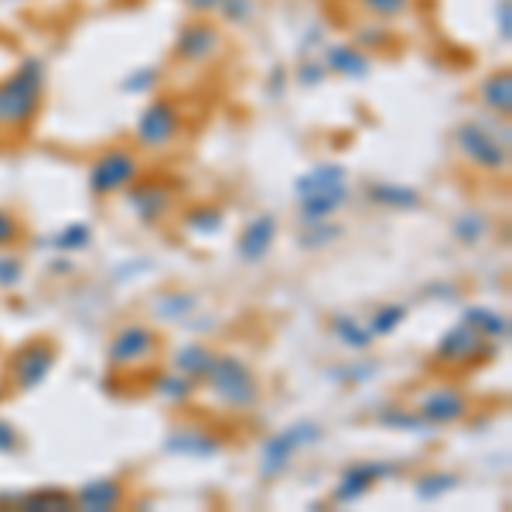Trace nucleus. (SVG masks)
Instances as JSON below:
<instances>
[{
    "mask_svg": "<svg viewBox=\"0 0 512 512\" xmlns=\"http://www.w3.org/2000/svg\"><path fill=\"white\" fill-rule=\"evenodd\" d=\"M41 93H45V62L24 59L7 82H0V127L28 130L41 110Z\"/></svg>",
    "mask_w": 512,
    "mask_h": 512,
    "instance_id": "1",
    "label": "nucleus"
},
{
    "mask_svg": "<svg viewBox=\"0 0 512 512\" xmlns=\"http://www.w3.org/2000/svg\"><path fill=\"white\" fill-rule=\"evenodd\" d=\"M297 192V216L301 222H325L332 219L345 202H349V181H345V168L335 161H325L318 168H311L308 175L294 181Z\"/></svg>",
    "mask_w": 512,
    "mask_h": 512,
    "instance_id": "2",
    "label": "nucleus"
},
{
    "mask_svg": "<svg viewBox=\"0 0 512 512\" xmlns=\"http://www.w3.org/2000/svg\"><path fill=\"white\" fill-rule=\"evenodd\" d=\"M202 383L219 407L236 410V414L253 410L260 403V383H256L253 369L233 352H216V359H212L209 373L202 376Z\"/></svg>",
    "mask_w": 512,
    "mask_h": 512,
    "instance_id": "3",
    "label": "nucleus"
},
{
    "mask_svg": "<svg viewBox=\"0 0 512 512\" xmlns=\"http://www.w3.org/2000/svg\"><path fill=\"white\" fill-rule=\"evenodd\" d=\"M321 441V427L311 420H297V424L284 427L280 434H270L260 448V478L263 482H274L291 468V461L297 458V451L311 448Z\"/></svg>",
    "mask_w": 512,
    "mask_h": 512,
    "instance_id": "4",
    "label": "nucleus"
},
{
    "mask_svg": "<svg viewBox=\"0 0 512 512\" xmlns=\"http://www.w3.org/2000/svg\"><path fill=\"white\" fill-rule=\"evenodd\" d=\"M55 362H59V345H55L52 338H31V342H24L21 349L11 355V362H7L11 390L14 393L38 390L48 379V373L55 369Z\"/></svg>",
    "mask_w": 512,
    "mask_h": 512,
    "instance_id": "5",
    "label": "nucleus"
},
{
    "mask_svg": "<svg viewBox=\"0 0 512 512\" xmlns=\"http://www.w3.org/2000/svg\"><path fill=\"white\" fill-rule=\"evenodd\" d=\"M140 175V161L130 147H106L89 164V192L96 198H110L117 192H127Z\"/></svg>",
    "mask_w": 512,
    "mask_h": 512,
    "instance_id": "6",
    "label": "nucleus"
},
{
    "mask_svg": "<svg viewBox=\"0 0 512 512\" xmlns=\"http://www.w3.org/2000/svg\"><path fill=\"white\" fill-rule=\"evenodd\" d=\"M454 147H458V154L465 161H472L475 168L482 171H506L509 164V144L506 140H499L495 134L482 127V123H458L454 127Z\"/></svg>",
    "mask_w": 512,
    "mask_h": 512,
    "instance_id": "7",
    "label": "nucleus"
},
{
    "mask_svg": "<svg viewBox=\"0 0 512 512\" xmlns=\"http://www.w3.org/2000/svg\"><path fill=\"white\" fill-rule=\"evenodd\" d=\"M495 352L499 349H495L492 338H482L472 325L461 321V325H454L441 335L434 359L444 362V366H478V362H489Z\"/></svg>",
    "mask_w": 512,
    "mask_h": 512,
    "instance_id": "8",
    "label": "nucleus"
},
{
    "mask_svg": "<svg viewBox=\"0 0 512 512\" xmlns=\"http://www.w3.org/2000/svg\"><path fill=\"white\" fill-rule=\"evenodd\" d=\"M393 475H400V465H390V461H352L338 475L332 502L335 506H352V502H359L362 495H369L379 482H386Z\"/></svg>",
    "mask_w": 512,
    "mask_h": 512,
    "instance_id": "9",
    "label": "nucleus"
},
{
    "mask_svg": "<svg viewBox=\"0 0 512 512\" xmlns=\"http://www.w3.org/2000/svg\"><path fill=\"white\" fill-rule=\"evenodd\" d=\"M178 134H181V113H178V106L171 103V99L158 96V99H151L144 110H140L137 144L158 151V147H168Z\"/></svg>",
    "mask_w": 512,
    "mask_h": 512,
    "instance_id": "10",
    "label": "nucleus"
},
{
    "mask_svg": "<svg viewBox=\"0 0 512 512\" xmlns=\"http://www.w3.org/2000/svg\"><path fill=\"white\" fill-rule=\"evenodd\" d=\"M158 332L151 325H127L110 338V349H106V362L113 369H127L137 362H147L158 352Z\"/></svg>",
    "mask_w": 512,
    "mask_h": 512,
    "instance_id": "11",
    "label": "nucleus"
},
{
    "mask_svg": "<svg viewBox=\"0 0 512 512\" xmlns=\"http://www.w3.org/2000/svg\"><path fill=\"white\" fill-rule=\"evenodd\" d=\"M414 410L427 424L448 427V424H458V420L468 414V396L461 390H454V386H434V390L417 396Z\"/></svg>",
    "mask_w": 512,
    "mask_h": 512,
    "instance_id": "12",
    "label": "nucleus"
},
{
    "mask_svg": "<svg viewBox=\"0 0 512 512\" xmlns=\"http://www.w3.org/2000/svg\"><path fill=\"white\" fill-rule=\"evenodd\" d=\"M127 202L144 226H158L164 216H171L175 198H171V188L161 185V181H137V185L127 188Z\"/></svg>",
    "mask_w": 512,
    "mask_h": 512,
    "instance_id": "13",
    "label": "nucleus"
},
{
    "mask_svg": "<svg viewBox=\"0 0 512 512\" xmlns=\"http://www.w3.org/2000/svg\"><path fill=\"white\" fill-rule=\"evenodd\" d=\"M219 48H222V35L216 24H209V21H192L188 28H181V35L175 41V55L188 65L209 62Z\"/></svg>",
    "mask_w": 512,
    "mask_h": 512,
    "instance_id": "14",
    "label": "nucleus"
},
{
    "mask_svg": "<svg viewBox=\"0 0 512 512\" xmlns=\"http://www.w3.org/2000/svg\"><path fill=\"white\" fill-rule=\"evenodd\" d=\"M72 499L82 512H113L127 506V485L120 478H89L72 492Z\"/></svg>",
    "mask_w": 512,
    "mask_h": 512,
    "instance_id": "15",
    "label": "nucleus"
},
{
    "mask_svg": "<svg viewBox=\"0 0 512 512\" xmlns=\"http://www.w3.org/2000/svg\"><path fill=\"white\" fill-rule=\"evenodd\" d=\"M274 239H277V219L270 216V212H263V216H256L253 222H246L243 236H239L236 243V253L243 263H260L267 260V253L274 250Z\"/></svg>",
    "mask_w": 512,
    "mask_h": 512,
    "instance_id": "16",
    "label": "nucleus"
},
{
    "mask_svg": "<svg viewBox=\"0 0 512 512\" xmlns=\"http://www.w3.org/2000/svg\"><path fill=\"white\" fill-rule=\"evenodd\" d=\"M325 69L345 79H366L373 72V59L352 41H332V45H325Z\"/></svg>",
    "mask_w": 512,
    "mask_h": 512,
    "instance_id": "17",
    "label": "nucleus"
},
{
    "mask_svg": "<svg viewBox=\"0 0 512 512\" xmlns=\"http://www.w3.org/2000/svg\"><path fill=\"white\" fill-rule=\"evenodd\" d=\"M366 198L379 209H396V212H414L420 209V192L410 185H396V181H373L366 188Z\"/></svg>",
    "mask_w": 512,
    "mask_h": 512,
    "instance_id": "18",
    "label": "nucleus"
},
{
    "mask_svg": "<svg viewBox=\"0 0 512 512\" xmlns=\"http://www.w3.org/2000/svg\"><path fill=\"white\" fill-rule=\"evenodd\" d=\"M222 441L205 431H195V427H181V431L168 434V441H164V451L171 454H185V458H212V454H219Z\"/></svg>",
    "mask_w": 512,
    "mask_h": 512,
    "instance_id": "19",
    "label": "nucleus"
},
{
    "mask_svg": "<svg viewBox=\"0 0 512 512\" xmlns=\"http://www.w3.org/2000/svg\"><path fill=\"white\" fill-rule=\"evenodd\" d=\"M212 359H216V352H212L205 342H185L181 349H175V355H171V366H175L181 376L202 383V376L209 373Z\"/></svg>",
    "mask_w": 512,
    "mask_h": 512,
    "instance_id": "20",
    "label": "nucleus"
},
{
    "mask_svg": "<svg viewBox=\"0 0 512 512\" xmlns=\"http://www.w3.org/2000/svg\"><path fill=\"white\" fill-rule=\"evenodd\" d=\"M478 96H482V103L489 106L492 113L509 117V110H512V76H509V69H495L492 76H485V82L478 86Z\"/></svg>",
    "mask_w": 512,
    "mask_h": 512,
    "instance_id": "21",
    "label": "nucleus"
},
{
    "mask_svg": "<svg viewBox=\"0 0 512 512\" xmlns=\"http://www.w3.org/2000/svg\"><path fill=\"white\" fill-rule=\"evenodd\" d=\"M18 509H24V512H65V509H76V499H72V492L52 489V485H48V489L21 492Z\"/></svg>",
    "mask_w": 512,
    "mask_h": 512,
    "instance_id": "22",
    "label": "nucleus"
},
{
    "mask_svg": "<svg viewBox=\"0 0 512 512\" xmlns=\"http://www.w3.org/2000/svg\"><path fill=\"white\" fill-rule=\"evenodd\" d=\"M328 328H332V335L338 338L342 345H349L352 352H369L373 349V332H369V325H362L359 318L352 315H335L328 321Z\"/></svg>",
    "mask_w": 512,
    "mask_h": 512,
    "instance_id": "23",
    "label": "nucleus"
},
{
    "mask_svg": "<svg viewBox=\"0 0 512 512\" xmlns=\"http://www.w3.org/2000/svg\"><path fill=\"white\" fill-rule=\"evenodd\" d=\"M465 325H472L478 335L492 338V342H506L509 338V318L502 315V311L482 308V304H475V308L465 311Z\"/></svg>",
    "mask_w": 512,
    "mask_h": 512,
    "instance_id": "24",
    "label": "nucleus"
},
{
    "mask_svg": "<svg viewBox=\"0 0 512 512\" xmlns=\"http://www.w3.org/2000/svg\"><path fill=\"white\" fill-rule=\"evenodd\" d=\"M198 308V297L192 291H161L154 297V315L158 318H188Z\"/></svg>",
    "mask_w": 512,
    "mask_h": 512,
    "instance_id": "25",
    "label": "nucleus"
},
{
    "mask_svg": "<svg viewBox=\"0 0 512 512\" xmlns=\"http://www.w3.org/2000/svg\"><path fill=\"white\" fill-rule=\"evenodd\" d=\"M485 233H489V219H485L478 209L461 212V216L454 219V226H451V236L458 239L461 246H475V243H482Z\"/></svg>",
    "mask_w": 512,
    "mask_h": 512,
    "instance_id": "26",
    "label": "nucleus"
},
{
    "mask_svg": "<svg viewBox=\"0 0 512 512\" xmlns=\"http://www.w3.org/2000/svg\"><path fill=\"white\" fill-rule=\"evenodd\" d=\"M454 485H458V475H451V472H427V475H420L417 482H414V492H417L420 502H437L441 495H448Z\"/></svg>",
    "mask_w": 512,
    "mask_h": 512,
    "instance_id": "27",
    "label": "nucleus"
},
{
    "mask_svg": "<svg viewBox=\"0 0 512 512\" xmlns=\"http://www.w3.org/2000/svg\"><path fill=\"white\" fill-rule=\"evenodd\" d=\"M192 390H195V379L181 376L178 369L175 373H161L158 379H154V393L168 403H185L188 396H192Z\"/></svg>",
    "mask_w": 512,
    "mask_h": 512,
    "instance_id": "28",
    "label": "nucleus"
},
{
    "mask_svg": "<svg viewBox=\"0 0 512 512\" xmlns=\"http://www.w3.org/2000/svg\"><path fill=\"white\" fill-rule=\"evenodd\" d=\"M222 212L216 205H195V209L185 212V229H192L198 236H216L222 229Z\"/></svg>",
    "mask_w": 512,
    "mask_h": 512,
    "instance_id": "29",
    "label": "nucleus"
},
{
    "mask_svg": "<svg viewBox=\"0 0 512 512\" xmlns=\"http://www.w3.org/2000/svg\"><path fill=\"white\" fill-rule=\"evenodd\" d=\"M403 318H407V308L403 304H379L373 311V318H369V332L376 338L379 335H393L396 328L403 325Z\"/></svg>",
    "mask_w": 512,
    "mask_h": 512,
    "instance_id": "30",
    "label": "nucleus"
},
{
    "mask_svg": "<svg viewBox=\"0 0 512 512\" xmlns=\"http://www.w3.org/2000/svg\"><path fill=\"white\" fill-rule=\"evenodd\" d=\"M342 236V226H335V222H308V229L301 233L297 243L304 246V250H325V246H332L335 239Z\"/></svg>",
    "mask_w": 512,
    "mask_h": 512,
    "instance_id": "31",
    "label": "nucleus"
},
{
    "mask_svg": "<svg viewBox=\"0 0 512 512\" xmlns=\"http://www.w3.org/2000/svg\"><path fill=\"white\" fill-rule=\"evenodd\" d=\"M48 243L55 246V250H86V246H93V226H86V222H72V226H65L62 233H55Z\"/></svg>",
    "mask_w": 512,
    "mask_h": 512,
    "instance_id": "32",
    "label": "nucleus"
},
{
    "mask_svg": "<svg viewBox=\"0 0 512 512\" xmlns=\"http://www.w3.org/2000/svg\"><path fill=\"white\" fill-rule=\"evenodd\" d=\"M410 4H414V0H359L362 11L379 24H390L396 18H403V14L410 11Z\"/></svg>",
    "mask_w": 512,
    "mask_h": 512,
    "instance_id": "33",
    "label": "nucleus"
},
{
    "mask_svg": "<svg viewBox=\"0 0 512 512\" xmlns=\"http://www.w3.org/2000/svg\"><path fill=\"white\" fill-rule=\"evenodd\" d=\"M379 424L393 427V431H424V427H431L417 410H400V407L383 410V414H379Z\"/></svg>",
    "mask_w": 512,
    "mask_h": 512,
    "instance_id": "34",
    "label": "nucleus"
},
{
    "mask_svg": "<svg viewBox=\"0 0 512 512\" xmlns=\"http://www.w3.org/2000/svg\"><path fill=\"white\" fill-rule=\"evenodd\" d=\"M24 280V260L18 253H0V291H14Z\"/></svg>",
    "mask_w": 512,
    "mask_h": 512,
    "instance_id": "35",
    "label": "nucleus"
},
{
    "mask_svg": "<svg viewBox=\"0 0 512 512\" xmlns=\"http://www.w3.org/2000/svg\"><path fill=\"white\" fill-rule=\"evenodd\" d=\"M24 239V222L21 216H14L11 209H0V250H7V246L21 243Z\"/></svg>",
    "mask_w": 512,
    "mask_h": 512,
    "instance_id": "36",
    "label": "nucleus"
},
{
    "mask_svg": "<svg viewBox=\"0 0 512 512\" xmlns=\"http://www.w3.org/2000/svg\"><path fill=\"white\" fill-rule=\"evenodd\" d=\"M219 11L229 24H250L256 14V4L253 0H222Z\"/></svg>",
    "mask_w": 512,
    "mask_h": 512,
    "instance_id": "37",
    "label": "nucleus"
},
{
    "mask_svg": "<svg viewBox=\"0 0 512 512\" xmlns=\"http://www.w3.org/2000/svg\"><path fill=\"white\" fill-rule=\"evenodd\" d=\"M158 79H161L158 69H137L123 79V89H127V93H151V89L158 86Z\"/></svg>",
    "mask_w": 512,
    "mask_h": 512,
    "instance_id": "38",
    "label": "nucleus"
},
{
    "mask_svg": "<svg viewBox=\"0 0 512 512\" xmlns=\"http://www.w3.org/2000/svg\"><path fill=\"white\" fill-rule=\"evenodd\" d=\"M21 434H18V427L11 424V420H0V454H7V458H11V454H18L21 451Z\"/></svg>",
    "mask_w": 512,
    "mask_h": 512,
    "instance_id": "39",
    "label": "nucleus"
},
{
    "mask_svg": "<svg viewBox=\"0 0 512 512\" xmlns=\"http://www.w3.org/2000/svg\"><path fill=\"white\" fill-rule=\"evenodd\" d=\"M495 24H499V41L502 45H509V38H512V0H499V7H495Z\"/></svg>",
    "mask_w": 512,
    "mask_h": 512,
    "instance_id": "40",
    "label": "nucleus"
},
{
    "mask_svg": "<svg viewBox=\"0 0 512 512\" xmlns=\"http://www.w3.org/2000/svg\"><path fill=\"white\" fill-rule=\"evenodd\" d=\"M335 379H345V383H366L373 376V366H352V369H332Z\"/></svg>",
    "mask_w": 512,
    "mask_h": 512,
    "instance_id": "41",
    "label": "nucleus"
},
{
    "mask_svg": "<svg viewBox=\"0 0 512 512\" xmlns=\"http://www.w3.org/2000/svg\"><path fill=\"white\" fill-rule=\"evenodd\" d=\"M359 41H362L366 48H383L390 38H386V31H383V28H359Z\"/></svg>",
    "mask_w": 512,
    "mask_h": 512,
    "instance_id": "42",
    "label": "nucleus"
},
{
    "mask_svg": "<svg viewBox=\"0 0 512 512\" xmlns=\"http://www.w3.org/2000/svg\"><path fill=\"white\" fill-rule=\"evenodd\" d=\"M321 79H325V69H321V65H304V69H301L304 86H318Z\"/></svg>",
    "mask_w": 512,
    "mask_h": 512,
    "instance_id": "43",
    "label": "nucleus"
},
{
    "mask_svg": "<svg viewBox=\"0 0 512 512\" xmlns=\"http://www.w3.org/2000/svg\"><path fill=\"white\" fill-rule=\"evenodd\" d=\"M222 0H185L188 11H198V14H209V11H219Z\"/></svg>",
    "mask_w": 512,
    "mask_h": 512,
    "instance_id": "44",
    "label": "nucleus"
},
{
    "mask_svg": "<svg viewBox=\"0 0 512 512\" xmlns=\"http://www.w3.org/2000/svg\"><path fill=\"white\" fill-rule=\"evenodd\" d=\"M0 130H4V127H0Z\"/></svg>",
    "mask_w": 512,
    "mask_h": 512,
    "instance_id": "45",
    "label": "nucleus"
}]
</instances>
